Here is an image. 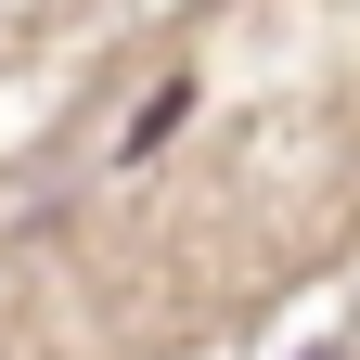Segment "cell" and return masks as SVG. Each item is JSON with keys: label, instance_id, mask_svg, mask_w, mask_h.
I'll list each match as a JSON object with an SVG mask.
<instances>
[{"label": "cell", "instance_id": "obj_1", "mask_svg": "<svg viewBox=\"0 0 360 360\" xmlns=\"http://www.w3.org/2000/svg\"><path fill=\"white\" fill-rule=\"evenodd\" d=\"M180 116H193V77H167V90H155V103H142V116H129V155H155V142H167V129H180Z\"/></svg>", "mask_w": 360, "mask_h": 360}]
</instances>
